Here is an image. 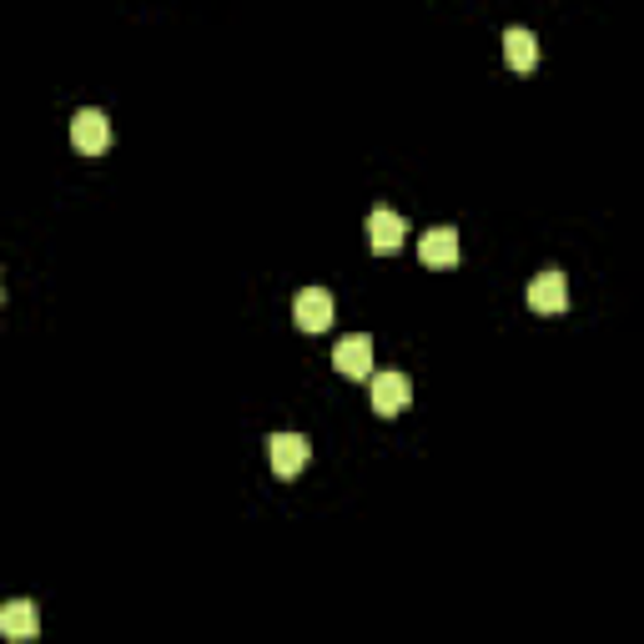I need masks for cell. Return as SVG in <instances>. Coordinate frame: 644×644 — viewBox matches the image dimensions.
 <instances>
[{"label": "cell", "instance_id": "cell-1", "mask_svg": "<svg viewBox=\"0 0 644 644\" xmlns=\"http://www.w3.org/2000/svg\"><path fill=\"white\" fill-rule=\"evenodd\" d=\"M71 146H76L81 157H101L106 146H111V121H106V111H96V106L76 111V117H71Z\"/></svg>", "mask_w": 644, "mask_h": 644}, {"label": "cell", "instance_id": "cell-2", "mask_svg": "<svg viewBox=\"0 0 644 644\" xmlns=\"http://www.w3.org/2000/svg\"><path fill=\"white\" fill-rule=\"evenodd\" d=\"M267 459H272V474L277 478H292L303 474L307 459H313V443L303 434H272L267 438Z\"/></svg>", "mask_w": 644, "mask_h": 644}, {"label": "cell", "instance_id": "cell-3", "mask_svg": "<svg viewBox=\"0 0 644 644\" xmlns=\"http://www.w3.org/2000/svg\"><path fill=\"white\" fill-rule=\"evenodd\" d=\"M332 368H338L342 378H368V373H373V338H368V332L342 338L338 348H332Z\"/></svg>", "mask_w": 644, "mask_h": 644}, {"label": "cell", "instance_id": "cell-4", "mask_svg": "<svg viewBox=\"0 0 644 644\" xmlns=\"http://www.w3.org/2000/svg\"><path fill=\"white\" fill-rule=\"evenodd\" d=\"M292 317H297V328L303 332L332 328V292L328 288H303L297 292V303H292Z\"/></svg>", "mask_w": 644, "mask_h": 644}, {"label": "cell", "instance_id": "cell-5", "mask_svg": "<svg viewBox=\"0 0 644 644\" xmlns=\"http://www.w3.org/2000/svg\"><path fill=\"white\" fill-rule=\"evenodd\" d=\"M368 242H373V252L378 257H388V252H398L408 242V222L398 217L393 207H373V217H368Z\"/></svg>", "mask_w": 644, "mask_h": 644}, {"label": "cell", "instance_id": "cell-6", "mask_svg": "<svg viewBox=\"0 0 644 644\" xmlns=\"http://www.w3.org/2000/svg\"><path fill=\"white\" fill-rule=\"evenodd\" d=\"M408 403H413V382L403 373H373V408H378L382 418L403 413Z\"/></svg>", "mask_w": 644, "mask_h": 644}, {"label": "cell", "instance_id": "cell-7", "mask_svg": "<svg viewBox=\"0 0 644 644\" xmlns=\"http://www.w3.org/2000/svg\"><path fill=\"white\" fill-rule=\"evenodd\" d=\"M503 61H509V71L528 76V71L539 66V36L524 31V26H509L503 31Z\"/></svg>", "mask_w": 644, "mask_h": 644}, {"label": "cell", "instance_id": "cell-8", "mask_svg": "<svg viewBox=\"0 0 644 644\" xmlns=\"http://www.w3.org/2000/svg\"><path fill=\"white\" fill-rule=\"evenodd\" d=\"M528 307L534 313H564L569 307V282L564 272H539L528 282Z\"/></svg>", "mask_w": 644, "mask_h": 644}, {"label": "cell", "instance_id": "cell-9", "mask_svg": "<svg viewBox=\"0 0 644 644\" xmlns=\"http://www.w3.org/2000/svg\"><path fill=\"white\" fill-rule=\"evenodd\" d=\"M0 634L5 640H36L40 634V615L31 599H11V605H0Z\"/></svg>", "mask_w": 644, "mask_h": 644}, {"label": "cell", "instance_id": "cell-10", "mask_svg": "<svg viewBox=\"0 0 644 644\" xmlns=\"http://www.w3.org/2000/svg\"><path fill=\"white\" fill-rule=\"evenodd\" d=\"M418 257H423V267H453V263H459V232H453V227H434V232H423Z\"/></svg>", "mask_w": 644, "mask_h": 644}, {"label": "cell", "instance_id": "cell-11", "mask_svg": "<svg viewBox=\"0 0 644 644\" xmlns=\"http://www.w3.org/2000/svg\"><path fill=\"white\" fill-rule=\"evenodd\" d=\"M0 297H5V282H0Z\"/></svg>", "mask_w": 644, "mask_h": 644}]
</instances>
